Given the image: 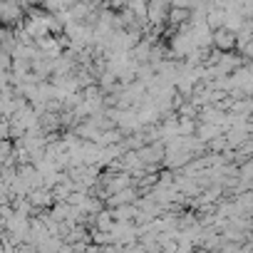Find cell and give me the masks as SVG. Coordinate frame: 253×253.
<instances>
[{"label": "cell", "instance_id": "obj_1", "mask_svg": "<svg viewBox=\"0 0 253 253\" xmlns=\"http://www.w3.org/2000/svg\"><path fill=\"white\" fill-rule=\"evenodd\" d=\"M213 47H216L218 52H233V47H236V35H233V30H228V28H216V33H213Z\"/></svg>", "mask_w": 253, "mask_h": 253}, {"label": "cell", "instance_id": "obj_2", "mask_svg": "<svg viewBox=\"0 0 253 253\" xmlns=\"http://www.w3.org/2000/svg\"><path fill=\"white\" fill-rule=\"evenodd\" d=\"M23 15V10L20 8H15L13 3H5V5H0V23H5V25H10L13 20H18Z\"/></svg>", "mask_w": 253, "mask_h": 253}, {"label": "cell", "instance_id": "obj_3", "mask_svg": "<svg viewBox=\"0 0 253 253\" xmlns=\"http://www.w3.org/2000/svg\"><path fill=\"white\" fill-rule=\"evenodd\" d=\"M194 0H174V8H184V10H191Z\"/></svg>", "mask_w": 253, "mask_h": 253}]
</instances>
